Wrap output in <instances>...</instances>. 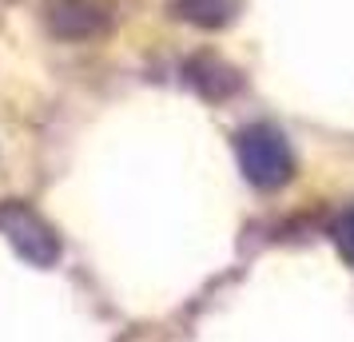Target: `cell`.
Listing matches in <instances>:
<instances>
[{"instance_id":"obj_1","label":"cell","mask_w":354,"mask_h":342,"mask_svg":"<svg viewBox=\"0 0 354 342\" xmlns=\"http://www.w3.org/2000/svg\"><path fill=\"white\" fill-rule=\"evenodd\" d=\"M235 151H239L243 175L255 187H283L295 175V160H290V151H287V140L274 128H267V124L243 131Z\"/></svg>"},{"instance_id":"obj_2","label":"cell","mask_w":354,"mask_h":342,"mask_svg":"<svg viewBox=\"0 0 354 342\" xmlns=\"http://www.w3.org/2000/svg\"><path fill=\"white\" fill-rule=\"evenodd\" d=\"M0 235L17 247L20 259H28L32 267H52V263L60 259V239H56V231H52L32 207H24L20 199L0 203Z\"/></svg>"},{"instance_id":"obj_3","label":"cell","mask_w":354,"mask_h":342,"mask_svg":"<svg viewBox=\"0 0 354 342\" xmlns=\"http://www.w3.org/2000/svg\"><path fill=\"white\" fill-rule=\"evenodd\" d=\"M48 28L64 40H88V36L104 32V12L88 0H52Z\"/></svg>"},{"instance_id":"obj_4","label":"cell","mask_w":354,"mask_h":342,"mask_svg":"<svg viewBox=\"0 0 354 342\" xmlns=\"http://www.w3.org/2000/svg\"><path fill=\"white\" fill-rule=\"evenodd\" d=\"M239 12V0H176V17L192 20L199 28H223Z\"/></svg>"},{"instance_id":"obj_5","label":"cell","mask_w":354,"mask_h":342,"mask_svg":"<svg viewBox=\"0 0 354 342\" xmlns=\"http://www.w3.org/2000/svg\"><path fill=\"white\" fill-rule=\"evenodd\" d=\"M187 76H192V84L203 92V96H231L235 88H239V76L231 72L227 64H219V60H195L192 68H187Z\"/></svg>"},{"instance_id":"obj_6","label":"cell","mask_w":354,"mask_h":342,"mask_svg":"<svg viewBox=\"0 0 354 342\" xmlns=\"http://www.w3.org/2000/svg\"><path fill=\"white\" fill-rule=\"evenodd\" d=\"M335 243H338V251H342V259L354 267V207L338 215V223H335Z\"/></svg>"}]
</instances>
